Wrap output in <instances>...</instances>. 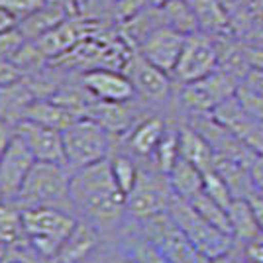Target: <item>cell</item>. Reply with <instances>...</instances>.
Instances as JSON below:
<instances>
[{"label": "cell", "mask_w": 263, "mask_h": 263, "mask_svg": "<svg viewBox=\"0 0 263 263\" xmlns=\"http://www.w3.org/2000/svg\"><path fill=\"white\" fill-rule=\"evenodd\" d=\"M22 209L14 202H0V250H6L14 243L24 241Z\"/></svg>", "instance_id": "obj_28"}, {"label": "cell", "mask_w": 263, "mask_h": 263, "mask_svg": "<svg viewBox=\"0 0 263 263\" xmlns=\"http://www.w3.org/2000/svg\"><path fill=\"white\" fill-rule=\"evenodd\" d=\"M44 4L45 0H0V6H4L18 22H22L24 18H28Z\"/></svg>", "instance_id": "obj_36"}, {"label": "cell", "mask_w": 263, "mask_h": 263, "mask_svg": "<svg viewBox=\"0 0 263 263\" xmlns=\"http://www.w3.org/2000/svg\"><path fill=\"white\" fill-rule=\"evenodd\" d=\"M45 4L57 6V8L65 10L69 16H75V14H79V0H45Z\"/></svg>", "instance_id": "obj_43"}, {"label": "cell", "mask_w": 263, "mask_h": 263, "mask_svg": "<svg viewBox=\"0 0 263 263\" xmlns=\"http://www.w3.org/2000/svg\"><path fill=\"white\" fill-rule=\"evenodd\" d=\"M186 35L181 32H177L171 26H159L157 30L149 33L142 44L136 47V51L143 55L149 63H154L155 67L163 69L165 73L173 75L179 55L183 51Z\"/></svg>", "instance_id": "obj_13"}, {"label": "cell", "mask_w": 263, "mask_h": 263, "mask_svg": "<svg viewBox=\"0 0 263 263\" xmlns=\"http://www.w3.org/2000/svg\"><path fill=\"white\" fill-rule=\"evenodd\" d=\"M167 212L206 259L220 257L236 246L234 236L228 232H222L220 228L212 226L206 218H202L198 214V210L191 204V200H185V198L175 195Z\"/></svg>", "instance_id": "obj_6"}, {"label": "cell", "mask_w": 263, "mask_h": 263, "mask_svg": "<svg viewBox=\"0 0 263 263\" xmlns=\"http://www.w3.org/2000/svg\"><path fill=\"white\" fill-rule=\"evenodd\" d=\"M28 40L26 35L20 32V28L16 26L14 30H8V32L0 33V59H6V61H12L16 53L24 47Z\"/></svg>", "instance_id": "obj_34"}, {"label": "cell", "mask_w": 263, "mask_h": 263, "mask_svg": "<svg viewBox=\"0 0 263 263\" xmlns=\"http://www.w3.org/2000/svg\"><path fill=\"white\" fill-rule=\"evenodd\" d=\"M110 169H112V175L116 179L120 191L124 195H128L138 179V173H140V159H136L128 152L118 149V152H112L110 155Z\"/></svg>", "instance_id": "obj_29"}, {"label": "cell", "mask_w": 263, "mask_h": 263, "mask_svg": "<svg viewBox=\"0 0 263 263\" xmlns=\"http://www.w3.org/2000/svg\"><path fill=\"white\" fill-rule=\"evenodd\" d=\"M104 240V234L95 224L79 218L75 228L63 241L59 253L55 255L53 263H85L99 252Z\"/></svg>", "instance_id": "obj_18"}, {"label": "cell", "mask_w": 263, "mask_h": 263, "mask_svg": "<svg viewBox=\"0 0 263 263\" xmlns=\"http://www.w3.org/2000/svg\"><path fill=\"white\" fill-rule=\"evenodd\" d=\"M14 136H16V128H14L12 124H8V122H4L2 118H0V155H2V152L8 147V143L12 142Z\"/></svg>", "instance_id": "obj_42"}, {"label": "cell", "mask_w": 263, "mask_h": 263, "mask_svg": "<svg viewBox=\"0 0 263 263\" xmlns=\"http://www.w3.org/2000/svg\"><path fill=\"white\" fill-rule=\"evenodd\" d=\"M33 100H35V95L24 77L10 85H2L0 87V118L16 128L20 122L26 120Z\"/></svg>", "instance_id": "obj_19"}, {"label": "cell", "mask_w": 263, "mask_h": 263, "mask_svg": "<svg viewBox=\"0 0 263 263\" xmlns=\"http://www.w3.org/2000/svg\"><path fill=\"white\" fill-rule=\"evenodd\" d=\"M0 263H2V250H0Z\"/></svg>", "instance_id": "obj_46"}, {"label": "cell", "mask_w": 263, "mask_h": 263, "mask_svg": "<svg viewBox=\"0 0 263 263\" xmlns=\"http://www.w3.org/2000/svg\"><path fill=\"white\" fill-rule=\"evenodd\" d=\"M35 165V157L20 136H14L0 155V197L4 202H14L26 177Z\"/></svg>", "instance_id": "obj_12"}, {"label": "cell", "mask_w": 263, "mask_h": 263, "mask_svg": "<svg viewBox=\"0 0 263 263\" xmlns=\"http://www.w3.org/2000/svg\"><path fill=\"white\" fill-rule=\"evenodd\" d=\"M149 112H152V108H147L140 99H134L130 102L95 100L88 106L85 116L100 124L114 140H120Z\"/></svg>", "instance_id": "obj_11"}, {"label": "cell", "mask_w": 263, "mask_h": 263, "mask_svg": "<svg viewBox=\"0 0 263 263\" xmlns=\"http://www.w3.org/2000/svg\"><path fill=\"white\" fill-rule=\"evenodd\" d=\"M252 177L257 191H263V155H257L252 163Z\"/></svg>", "instance_id": "obj_45"}, {"label": "cell", "mask_w": 263, "mask_h": 263, "mask_svg": "<svg viewBox=\"0 0 263 263\" xmlns=\"http://www.w3.org/2000/svg\"><path fill=\"white\" fill-rule=\"evenodd\" d=\"M179 154L189 163L197 165L202 173L214 169V149L210 147L206 138L185 120L179 122Z\"/></svg>", "instance_id": "obj_20"}, {"label": "cell", "mask_w": 263, "mask_h": 263, "mask_svg": "<svg viewBox=\"0 0 263 263\" xmlns=\"http://www.w3.org/2000/svg\"><path fill=\"white\" fill-rule=\"evenodd\" d=\"M26 120L37 122V124H44V126L63 132L75 120H79V116L73 114L71 110H67L65 106L57 104L51 99H35L30 110H28Z\"/></svg>", "instance_id": "obj_25"}, {"label": "cell", "mask_w": 263, "mask_h": 263, "mask_svg": "<svg viewBox=\"0 0 263 263\" xmlns=\"http://www.w3.org/2000/svg\"><path fill=\"white\" fill-rule=\"evenodd\" d=\"M16 26H18V20H16L4 6H0V33L8 32V30H14Z\"/></svg>", "instance_id": "obj_44"}, {"label": "cell", "mask_w": 263, "mask_h": 263, "mask_svg": "<svg viewBox=\"0 0 263 263\" xmlns=\"http://www.w3.org/2000/svg\"><path fill=\"white\" fill-rule=\"evenodd\" d=\"M175 197L169 175L163 173L152 159L140 161V173L126 195V220L142 222L167 212Z\"/></svg>", "instance_id": "obj_4"}, {"label": "cell", "mask_w": 263, "mask_h": 263, "mask_svg": "<svg viewBox=\"0 0 263 263\" xmlns=\"http://www.w3.org/2000/svg\"><path fill=\"white\" fill-rule=\"evenodd\" d=\"M67 18H69V14L65 10L51 6V4H44L28 18H24L22 22H18V28L26 35V40L35 42V40L47 35L51 30H55L61 22H65Z\"/></svg>", "instance_id": "obj_24"}, {"label": "cell", "mask_w": 263, "mask_h": 263, "mask_svg": "<svg viewBox=\"0 0 263 263\" xmlns=\"http://www.w3.org/2000/svg\"><path fill=\"white\" fill-rule=\"evenodd\" d=\"M191 204L198 210V214H200L202 218L209 220L212 226L220 228L222 232L232 234L230 218H228V209L220 206L218 202H216V200H212L206 193H198L195 198H191Z\"/></svg>", "instance_id": "obj_31"}, {"label": "cell", "mask_w": 263, "mask_h": 263, "mask_svg": "<svg viewBox=\"0 0 263 263\" xmlns=\"http://www.w3.org/2000/svg\"><path fill=\"white\" fill-rule=\"evenodd\" d=\"M246 200L250 202V209H252L253 216H255V222H257V226H259V230L263 234V191H255Z\"/></svg>", "instance_id": "obj_40"}, {"label": "cell", "mask_w": 263, "mask_h": 263, "mask_svg": "<svg viewBox=\"0 0 263 263\" xmlns=\"http://www.w3.org/2000/svg\"><path fill=\"white\" fill-rule=\"evenodd\" d=\"M124 73L130 77L136 88V97L142 100L147 108H167L175 104V81L163 69L149 63L136 49L132 51Z\"/></svg>", "instance_id": "obj_9"}, {"label": "cell", "mask_w": 263, "mask_h": 263, "mask_svg": "<svg viewBox=\"0 0 263 263\" xmlns=\"http://www.w3.org/2000/svg\"><path fill=\"white\" fill-rule=\"evenodd\" d=\"M0 202H2V197H0Z\"/></svg>", "instance_id": "obj_47"}, {"label": "cell", "mask_w": 263, "mask_h": 263, "mask_svg": "<svg viewBox=\"0 0 263 263\" xmlns=\"http://www.w3.org/2000/svg\"><path fill=\"white\" fill-rule=\"evenodd\" d=\"M71 209L95 224L104 238H118L126 224V195L120 191L110 169V157L71 173Z\"/></svg>", "instance_id": "obj_1"}, {"label": "cell", "mask_w": 263, "mask_h": 263, "mask_svg": "<svg viewBox=\"0 0 263 263\" xmlns=\"http://www.w3.org/2000/svg\"><path fill=\"white\" fill-rule=\"evenodd\" d=\"M71 169L65 163L35 161L30 175L26 177L14 204L18 209H37V206H59L71 209Z\"/></svg>", "instance_id": "obj_3"}, {"label": "cell", "mask_w": 263, "mask_h": 263, "mask_svg": "<svg viewBox=\"0 0 263 263\" xmlns=\"http://www.w3.org/2000/svg\"><path fill=\"white\" fill-rule=\"evenodd\" d=\"M240 88L238 79L230 73L216 69L206 77L191 81L185 85H177L175 104L183 114H210L224 100L232 99Z\"/></svg>", "instance_id": "obj_7"}, {"label": "cell", "mask_w": 263, "mask_h": 263, "mask_svg": "<svg viewBox=\"0 0 263 263\" xmlns=\"http://www.w3.org/2000/svg\"><path fill=\"white\" fill-rule=\"evenodd\" d=\"M210 114L222 126H226L236 138H240L248 147H252L255 154L263 155V124L257 122L255 118H252L246 110L241 108L236 95L232 99L224 100Z\"/></svg>", "instance_id": "obj_16"}, {"label": "cell", "mask_w": 263, "mask_h": 263, "mask_svg": "<svg viewBox=\"0 0 263 263\" xmlns=\"http://www.w3.org/2000/svg\"><path fill=\"white\" fill-rule=\"evenodd\" d=\"M130 222V220H126ZM136 230L143 234L147 240L161 252L167 263H209L202 253L195 248V243L186 238L183 230L177 226L169 212H163L154 218L142 222H130Z\"/></svg>", "instance_id": "obj_8"}, {"label": "cell", "mask_w": 263, "mask_h": 263, "mask_svg": "<svg viewBox=\"0 0 263 263\" xmlns=\"http://www.w3.org/2000/svg\"><path fill=\"white\" fill-rule=\"evenodd\" d=\"M218 44L214 35L206 32L189 33L171 77L175 85H185L214 73L218 69Z\"/></svg>", "instance_id": "obj_10"}, {"label": "cell", "mask_w": 263, "mask_h": 263, "mask_svg": "<svg viewBox=\"0 0 263 263\" xmlns=\"http://www.w3.org/2000/svg\"><path fill=\"white\" fill-rule=\"evenodd\" d=\"M22 79V73L20 69L14 65L12 61H6V59H0V87L2 85H10L14 81H20Z\"/></svg>", "instance_id": "obj_39"}, {"label": "cell", "mask_w": 263, "mask_h": 263, "mask_svg": "<svg viewBox=\"0 0 263 263\" xmlns=\"http://www.w3.org/2000/svg\"><path fill=\"white\" fill-rule=\"evenodd\" d=\"M167 175H169V183H171V189L177 197L191 200V198L197 197L198 193H202L204 173L197 165L189 163L183 157L177 159V163L173 165V169Z\"/></svg>", "instance_id": "obj_23"}, {"label": "cell", "mask_w": 263, "mask_h": 263, "mask_svg": "<svg viewBox=\"0 0 263 263\" xmlns=\"http://www.w3.org/2000/svg\"><path fill=\"white\" fill-rule=\"evenodd\" d=\"M179 157H181V154H179V124L169 122V128H167L165 136L161 138L159 145H157L152 161H154L163 173H169V171L173 169V165L177 163Z\"/></svg>", "instance_id": "obj_30"}, {"label": "cell", "mask_w": 263, "mask_h": 263, "mask_svg": "<svg viewBox=\"0 0 263 263\" xmlns=\"http://www.w3.org/2000/svg\"><path fill=\"white\" fill-rule=\"evenodd\" d=\"M236 99H238V102L241 104V108L246 110L252 118H255L257 122L263 124V97L261 95H257V92H253V90L240 85L238 92H236Z\"/></svg>", "instance_id": "obj_35"}, {"label": "cell", "mask_w": 263, "mask_h": 263, "mask_svg": "<svg viewBox=\"0 0 263 263\" xmlns=\"http://www.w3.org/2000/svg\"><path fill=\"white\" fill-rule=\"evenodd\" d=\"M159 8L163 12L165 24L175 28L177 32L185 33V35L200 32L197 16L186 0H163L159 4Z\"/></svg>", "instance_id": "obj_27"}, {"label": "cell", "mask_w": 263, "mask_h": 263, "mask_svg": "<svg viewBox=\"0 0 263 263\" xmlns=\"http://www.w3.org/2000/svg\"><path fill=\"white\" fill-rule=\"evenodd\" d=\"M81 79L95 100L130 102V100L138 99L130 77L120 69L99 67V69H90V71L81 73Z\"/></svg>", "instance_id": "obj_15"}, {"label": "cell", "mask_w": 263, "mask_h": 263, "mask_svg": "<svg viewBox=\"0 0 263 263\" xmlns=\"http://www.w3.org/2000/svg\"><path fill=\"white\" fill-rule=\"evenodd\" d=\"M16 136L30 147L35 161H51L65 163V147H63V132L37 124L32 120H22L16 126Z\"/></svg>", "instance_id": "obj_17"}, {"label": "cell", "mask_w": 263, "mask_h": 263, "mask_svg": "<svg viewBox=\"0 0 263 263\" xmlns=\"http://www.w3.org/2000/svg\"><path fill=\"white\" fill-rule=\"evenodd\" d=\"M2 263H51L44 259L40 253H35L30 248V243L24 240L20 243H14L10 248L2 250Z\"/></svg>", "instance_id": "obj_33"}, {"label": "cell", "mask_w": 263, "mask_h": 263, "mask_svg": "<svg viewBox=\"0 0 263 263\" xmlns=\"http://www.w3.org/2000/svg\"><path fill=\"white\" fill-rule=\"evenodd\" d=\"M214 171L224 179V183L228 185L234 198H248L252 193L257 191L252 177V165L228 159V157H216Z\"/></svg>", "instance_id": "obj_21"}, {"label": "cell", "mask_w": 263, "mask_h": 263, "mask_svg": "<svg viewBox=\"0 0 263 263\" xmlns=\"http://www.w3.org/2000/svg\"><path fill=\"white\" fill-rule=\"evenodd\" d=\"M202 193H206L212 200H216L220 206H224V209H228L232 204V200H234L228 185L224 183V179H222L214 169L204 171V186H202Z\"/></svg>", "instance_id": "obj_32"}, {"label": "cell", "mask_w": 263, "mask_h": 263, "mask_svg": "<svg viewBox=\"0 0 263 263\" xmlns=\"http://www.w3.org/2000/svg\"><path fill=\"white\" fill-rule=\"evenodd\" d=\"M236 246L241 250L248 263H263V236L246 243H236Z\"/></svg>", "instance_id": "obj_37"}, {"label": "cell", "mask_w": 263, "mask_h": 263, "mask_svg": "<svg viewBox=\"0 0 263 263\" xmlns=\"http://www.w3.org/2000/svg\"><path fill=\"white\" fill-rule=\"evenodd\" d=\"M114 138L100 124L90 118H79L63 130L65 165L73 171L83 169L102 159H108L114 152Z\"/></svg>", "instance_id": "obj_5"}, {"label": "cell", "mask_w": 263, "mask_h": 263, "mask_svg": "<svg viewBox=\"0 0 263 263\" xmlns=\"http://www.w3.org/2000/svg\"><path fill=\"white\" fill-rule=\"evenodd\" d=\"M241 87L250 88V90H253V92H257V95L263 97V69L261 67H252V69L248 71V75L243 77V81H241Z\"/></svg>", "instance_id": "obj_38"}, {"label": "cell", "mask_w": 263, "mask_h": 263, "mask_svg": "<svg viewBox=\"0 0 263 263\" xmlns=\"http://www.w3.org/2000/svg\"><path fill=\"white\" fill-rule=\"evenodd\" d=\"M167 128H169V120L163 118V114L149 112L124 138L116 140V142L120 143L122 152H128L136 159L145 161V159L154 157L155 149L161 142V138L165 136Z\"/></svg>", "instance_id": "obj_14"}, {"label": "cell", "mask_w": 263, "mask_h": 263, "mask_svg": "<svg viewBox=\"0 0 263 263\" xmlns=\"http://www.w3.org/2000/svg\"><path fill=\"white\" fill-rule=\"evenodd\" d=\"M186 2L197 16L200 32H206L210 35L232 33L228 12L220 0H186Z\"/></svg>", "instance_id": "obj_22"}, {"label": "cell", "mask_w": 263, "mask_h": 263, "mask_svg": "<svg viewBox=\"0 0 263 263\" xmlns=\"http://www.w3.org/2000/svg\"><path fill=\"white\" fill-rule=\"evenodd\" d=\"M209 263H248L246 261V257H243V253L238 246H234L230 252H226L224 255H220V257H214V259H210Z\"/></svg>", "instance_id": "obj_41"}, {"label": "cell", "mask_w": 263, "mask_h": 263, "mask_svg": "<svg viewBox=\"0 0 263 263\" xmlns=\"http://www.w3.org/2000/svg\"><path fill=\"white\" fill-rule=\"evenodd\" d=\"M228 218H230L232 236L236 243H246L255 238H261L263 234L255 222L250 202L246 198H234L232 204L228 206Z\"/></svg>", "instance_id": "obj_26"}, {"label": "cell", "mask_w": 263, "mask_h": 263, "mask_svg": "<svg viewBox=\"0 0 263 263\" xmlns=\"http://www.w3.org/2000/svg\"><path fill=\"white\" fill-rule=\"evenodd\" d=\"M77 214L59 206H37L24 209V238L35 253L53 263L63 241L77 224Z\"/></svg>", "instance_id": "obj_2"}]
</instances>
